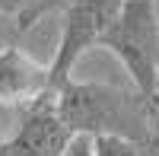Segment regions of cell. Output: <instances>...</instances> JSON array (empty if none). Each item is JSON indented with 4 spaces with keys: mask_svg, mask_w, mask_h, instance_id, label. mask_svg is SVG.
<instances>
[{
    "mask_svg": "<svg viewBox=\"0 0 159 156\" xmlns=\"http://www.w3.org/2000/svg\"><path fill=\"white\" fill-rule=\"evenodd\" d=\"M156 7H159V0H156Z\"/></svg>",
    "mask_w": 159,
    "mask_h": 156,
    "instance_id": "11",
    "label": "cell"
},
{
    "mask_svg": "<svg viewBox=\"0 0 159 156\" xmlns=\"http://www.w3.org/2000/svg\"><path fill=\"white\" fill-rule=\"evenodd\" d=\"M51 89V64L35 61L19 45L0 48V105L25 108Z\"/></svg>",
    "mask_w": 159,
    "mask_h": 156,
    "instance_id": "5",
    "label": "cell"
},
{
    "mask_svg": "<svg viewBox=\"0 0 159 156\" xmlns=\"http://www.w3.org/2000/svg\"><path fill=\"white\" fill-rule=\"evenodd\" d=\"M121 3L124 0H70L67 3L54 61H51V86L54 89L70 80L73 67L89 48L105 45V35H108Z\"/></svg>",
    "mask_w": 159,
    "mask_h": 156,
    "instance_id": "3",
    "label": "cell"
},
{
    "mask_svg": "<svg viewBox=\"0 0 159 156\" xmlns=\"http://www.w3.org/2000/svg\"><path fill=\"white\" fill-rule=\"evenodd\" d=\"M147 156H159V137H153L147 144Z\"/></svg>",
    "mask_w": 159,
    "mask_h": 156,
    "instance_id": "9",
    "label": "cell"
},
{
    "mask_svg": "<svg viewBox=\"0 0 159 156\" xmlns=\"http://www.w3.org/2000/svg\"><path fill=\"white\" fill-rule=\"evenodd\" d=\"M57 112L73 134H121L140 144L159 137V102L140 89H121L115 83H73L57 86Z\"/></svg>",
    "mask_w": 159,
    "mask_h": 156,
    "instance_id": "1",
    "label": "cell"
},
{
    "mask_svg": "<svg viewBox=\"0 0 159 156\" xmlns=\"http://www.w3.org/2000/svg\"><path fill=\"white\" fill-rule=\"evenodd\" d=\"M64 156H96V137L92 134H73V140L64 150Z\"/></svg>",
    "mask_w": 159,
    "mask_h": 156,
    "instance_id": "7",
    "label": "cell"
},
{
    "mask_svg": "<svg viewBox=\"0 0 159 156\" xmlns=\"http://www.w3.org/2000/svg\"><path fill=\"white\" fill-rule=\"evenodd\" d=\"M0 147H3V137H0Z\"/></svg>",
    "mask_w": 159,
    "mask_h": 156,
    "instance_id": "10",
    "label": "cell"
},
{
    "mask_svg": "<svg viewBox=\"0 0 159 156\" xmlns=\"http://www.w3.org/2000/svg\"><path fill=\"white\" fill-rule=\"evenodd\" d=\"M124 64L134 89L159 102V7L156 0H124L105 45Z\"/></svg>",
    "mask_w": 159,
    "mask_h": 156,
    "instance_id": "2",
    "label": "cell"
},
{
    "mask_svg": "<svg viewBox=\"0 0 159 156\" xmlns=\"http://www.w3.org/2000/svg\"><path fill=\"white\" fill-rule=\"evenodd\" d=\"M96 156H147V144L121 137V134H99L96 137Z\"/></svg>",
    "mask_w": 159,
    "mask_h": 156,
    "instance_id": "6",
    "label": "cell"
},
{
    "mask_svg": "<svg viewBox=\"0 0 159 156\" xmlns=\"http://www.w3.org/2000/svg\"><path fill=\"white\" fill-rule=\"evenodd\" d=\"M73 131L57 112V89L25 105L16 134L3 140L0 156H64Z\"/></svg>",
    "mask_w": 159,
    "mask_h": 156,
    "instance_id": "4",
    "label": "cell"
},
{
    "mask_svg": "<svg viewBox=\"0 0 159 156\" xmlns=\"http://www.w3.org/2000/svg\"><path fill=\"white\" fill-rule=\"evenodd\" d=\"M35 3V0H0V13H25V7Z\"/></svg>",
    "mask_w": 159,
    "mask_h": 156,
    "instance_id": "8",
    "label": "cell"
}]
</instances>
